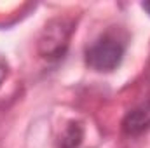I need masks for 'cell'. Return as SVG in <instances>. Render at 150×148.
Segmentation results:
<instances>
[{
    "mask_svg": "<svg viewBox=\"0 0 150 148\" xmlns=\"http://www.w3.org/2000/svg\"><path fill=\"white\" fill-rule=\"evenodd\" d=\"M126 44L119 35L105 33L86 49V65L96 72H113L124 58Z\"/></svg>",
    "mask_w": 150,
    "mask_h": 148,
    "instance_id": "cell-1",
    "label": "cell"
},
{
    "mask_svg": "<svg viewBox=\"0 0 150 148\" xmlns=\"http://www.w3.org/2000/svg\"><path fill=\"white\" fill-rule=\"evenodd\" d=\"M74 32V21L68 18H54L51 19L40 37H38V54L45 59H58L61 58L70 44V37Z\"/></svg>",
    "mask_w": 150,
    "mask_h": 148,
    "instance_id": "cell-2",
    "label": "cell"
},
{
    "mask_svg": "<svg viewBox=\"0 0 150 148\" xmlns=\"http://www.w3.org/2000/svg\"><path fill=\"white\" fill-rule=\"evenodd\" d=\"M150 127V103L131 110L122 120V131L127 136H138Z\"/></svg>",
    "mask_w": 150,
    "mask_h": 148,
    "instance_id": "cell-3",
    "label": "cell"
},
{
    "mask_svg": "<svg viewBox=\"0 0 150 148\" xmlns=\"http://www.w3.org/2000/svg\"><path fill=\"white\" fill-rule=\"evenodd\" d=\"M84 127L80 122H70L59 138V148H77L82 143Z\"/></svg>",
    "mask_w": 150,
    "mask_h": 148,
    "instance_id": "cell-4",
    "label": "cell"
},
{
    "mask_svg": "<svg viewBox=\"0 0 150 148\" xmlns=\"http://www.w3.org/2000/svg\"><path fill=\"white\" fill-rule=\"evenodd\" d=\"M7 75H9V65H7V61L0 56V85L4 84V80L7 78Z\"/></svg>",
    "mask_w": 150,
    "mask_h": 148,
    "instance_id": "cell-5",
    "label": "cell"
},
{
    "mask_svg": "<svg viewBox=\"0 0 150 148\" xmlns=\"http://www.w3.org/2000/svg\"><path fill=\"white\" fill-rule=\"evenodd\" d=\"M142 9H143V11L150 16V2H143V4H142Z\"/></svg>",
    "mask_w": 150,
    "mask_h": 148,
    "instance_id": "cell-6",
    "label": "cell"
}]
</instances>
